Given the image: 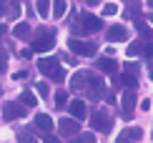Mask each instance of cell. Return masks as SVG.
<instances>
[{"mask_svg": "<svg viewBox=\"0 0 153 143\" xmlns=\"http://www.w3.org/2000/svg\"><path fill=\"white\" fill-rule=\"evenodd\" d=\"M25 115V106L23 103H8V106H5V118H23Z\"/></svg>", "mask_w": 153, "mask_h": 143, "instance_id": "cell-12", "label": "cell"}, {"mask_svg": "<svg viewBox=\"0 0 153 143\" xmlns=\"http://www.w3.org/2000/svg\"><path fill=\"white\" fill-rule=\"evenodd\" d=\"M91 126L95 128V131H100V133H108V131H111V126H113V121H111V115H108V113H103V110H93Z\"/></svg>", "mask_w": 153, "mask_h": 143, "instance_id": "cell-4", "label": "cell"}, {"mask_svg": "<svg viewBox=\"0 0 153 143\" xmlns=\"http://www.w3.org/2000/svg\"><path fill=\"white\" fill-rule=\"evenodd\" d=\"M68 50L75 55H85V58H93L95 55V43L93 40H80V38H73L71 35V40H68Z\"/></svg>", "mask_w": 153, "mask_h": 143, "instance_id": "cell-2", "label": "cell"}, {"mask_svg": "<svg viewBox=\"0 0 153 143\" xmlns=\"http://www.w3.org/2000/svg\"><path fill=\"white\" fill-rule=\"evenodd\" d=\"M78 128H80V121H75V118H60L58 121V131H60V136H65V138L75 136Z\"/></svg>", "mask_w": 153, "mask_h": 143, "instance_id": "cell-5", "label": "cell"}, {"mask_svg": "<svg viewBox=\"0 0 153 143\" xmlns=\"http://www.w3.org/2000/svg\"><path fill=\"white\" fill-rule=\"evenodd\" d=\"M65 10H68V3H65V0H53V18H55V20L65 15Z\"/></svg>", "mask_w": 153, "mask_h": 143, "instance_id": "cell-16", "label": "cell"}, {"mask_svg": "<svg viewBox=\"0 0 153 143\" xmlns=\"http://www.w3.org/2000/svg\"><path fill=\"white\" fill-rule=\"evenodd\" d=\"M103 28V20H100V18H95L93 13H83L80 15V30H100Z\"/></svg>", "mask_w": 153, "mask_h": 143, "instance_id": "cell-6", "label": "cell"}, {"mask_svg": "<svg viewBox=\"0 0 153 143\" xmlns=\"http://www.w3.org/2000/svg\"><path fill=\"white\" fill-rule=\"evenodd\" d=\"M38 70H40L45 78H50V80H63L65 78V70H63V66L55 58H43V60H38Z\"/></svg>", "mask_w": 153, "mask_h": 143, "instance_id": "cell-1", "label": "cell"}, {"mask_svg": "<svg viewBox=\"0 0 153 143\" xmlns=\"http://www.w3.org/2000/svg\"><path fill=\"white\" fill-rule=\"evenodd\" d=\"M85 83H88V73H83V70H80V73L73 75L71 88H73V90H83V88H85Z\"/></svg>", "mask_w": 153, "mask_h": 143, "instance_id": "cell-15", "label": "cell"}, {"mask_svg": "<svg viewBox=\"0 0 153 143\" xmlns=\"http://www.w3.org/2000/svg\"><path fill=\"white\" fill-rule=\"evenodd\" d=\"M133 108H136V90L126 88V93H123V115H126V118H131Z\"/></svg>", "mask_w": 153, "mask_h": 143, "instance_id": "cell-8", "label": "cell"}, {"mask_svg": "<svg viewBox=\"0 0 153 143\" xmlns=\"http://www.w3.org/2000/svg\"><path fill=\"white\" fill-rule=\"evenodd\" d=\"M20 103H23L25 108H33L35 103H38V98H35L33 93H30V90H23V93H20Z\"/></svg>", "mask_w": 153, "mask_h": 143, "instance_id": "cell-20", "label": "cell"}, {"mask_svg": "<svg viewBox=\"0 0 153 143\" xmlns=\"http://www.w3.org/2000/svg\"><path fill=\"white\" fill-rule=\"evenodd\" d=\"M53 45H55V30H43L40 38L30 40V50H33V53H45Z\"/></svg>", "mask_w": 153, "mask_h": 143, "instance_id": "cell-3", "label": "cell"}, {"mask_svg": "<svg viewBox=\"0 0 153 143\" xmlns=\"http://www.w3.org/2000/svg\"><path fill=\"white\" fill-rule=\"evenodd\" d=\"M5 10H8V0H0V18L5 15Z\"/></svg>", "mask_w": 153, "mask_h": 143, "instance_id": "cell-30", "label": "cell"}, {"mask_svg": "<svg viewBox=\"0 0 153 143\" xmlns=\"http://www.w3.org/2000/svg\"><path fill=\"white\" fill-rule=\"evenodd\" d=\"M95 66H98V70H103V73H116L118 63L113 60L111 55H103V58H98V60H95Z\"/></svg>", "mask_w": 153, "mask_h": 143, "instance_id": "cell-11", "label": "cell"}, {"mask_svg": "<svg viewBox=\"0 0 153 143\" xmlns=\"http://www.w3.org/2000/svg\"><path fill=\"white\" fill-rule=\"evenodd\" d=\"M141 136H143L141 128H126V131L118 136V143H136Z\"/></svg>", "mask_w": 153, "mask_h": 143, "instance_id": "cell-10", "label": "cell"}, {"mask_svg": "<svg viewBox=\"0 0 153 143\" xmlns=\"http://www.w3.org/2000/svg\"><path fill=\"white\" fill-rule=\"evenodd\" d=\"M35 126L40 128L43 133H50V131H53V118H50L48 113H38L35 115Z\"/></svg>", "mask_w": 153, "mask_h": 143, "instance_id": "cell-13", "label": "cell"}, {"mask_svg": "<svg viewBox=\"0 0 153 143\" xmlns=\"http://www.w3.org/2000/svg\"><path fill=\"white\" fill-rule=\"evenodd\" d=\"M136 28H138V33H141L143 40H148V38H151V28H148V23H146L143 18H138V20H136Z\"/></svg>", "mask_w": 153, "mask_h": 143, "instance_id": "cell-19", "label": "cell"}, {"mask_svg": "<svg viewBox=\"0 0 153 143\" xmlns=\"http://www.w3.org/2000/svg\"><path fill=\"white\" fill-rule=\"evenodd\" d=\"M55 106H58V108H65L68 106V93H65V90H58V93H55Z\"/></svg>", "mask_w": 153, "mask_h": 143, "instance_id": "cell-23", "label": "cell"}, {"mask_svg": "<svg viewBox=\"0 0 153 143\" xmlns=\"http://www.w3.org/2000/svg\"><path fill=\"white\" fill-rule=\"evenodd\" d=\"M71 143H95V136L93 133H75V136H71Z\"/></svg>", "mask_w": 153, "mask_h": 143, "instance_id": "cell-17", "label": "cell"}, {"mask_svg": "<svg viewBox=\"0 0 153 143\" xmlns=\"http://www.w3.org/2000/svg\"><path fill=\"white\" fill-rule=\"evenodd\" d=\"M126 73H131V75H138V63H126Z\"/></svg>", "mask_w": 153, "mask_h": 143, "instance_id": "cell-28", "label": "cell"}, {"mask_svg": "<svg viewBox=\"0 0 153 143\" xmlns=\"http://www.w3.org/2000/svg\"><path fill=\"white\" fill-rule=\"evenodd\" d=\"M13 35L15 38H28L30 35V25L28 23H18L15 28H13Z\"/></svg>", "mask_w": 153, "mask_h": 143, "instance_id": "cell-18", "label": "cell"}, {"mask_svg": "<svg viewBox=\"0 0 153 143\" xmlns=\"http://www.w3.org/2000/svg\"><path fill=\"white\" fill-rule=\"evenodd\" d=\"M141 110H151V101H141Z\"/></svg>", "mask_w": 153, "mask_h": 143, "instance_id": "cell-32", "label": "cell"}, {"mask_svg": "<svg viewBox=\"0 0 153 143\" xmlns=\"http://www.w3.org/2000/svg\"><path fill=\"white\" fill-rule=\"evenodd\" d=\"M0 93H3V88H0Z\"/></svg>", "mask_w": 153, "mask_h": 143, "instance_id": "cell-36", "label": "cell"}, {"mask_svg": "<svg viewBox=\"0 0 153 143\" xmlns=\"http://www.w3.org/2000/svg\"><path fill=\"white\" fill-rule=\"evenodd\" d=\"M128 38V30L123 28V25H113V28H108V40H126Z\"/></svg>", "mask_w": 153, "mask_h": 143, "instance_id": "cell-14", "label": "cell"}, {"mask_svg": "<svg viewBox=\"0 0 153 143\" xmlns=\"http://www.w3.org/2000/svg\"><path fill=\"white\" fill-rule=\"evenodd\" d=\"M48 13H50V3H48V0H38V15L48 18Z\"/></svg>", "mask_w": 153, "mask_h": 143, "instance_id": "cell-22", "label": "cell"}, {"mask_svg": "<svg viewBox=\"0 0 153 143\" xmlns=\"http://www.w3.org/2000/svg\"><path fill=\"white\" fill-rule=\"evenodd\" d=\"M141 53H143V58H151V55H153V45H151V43H148V45H143Z\"/></svg>", "mask_w": 153, "mask_h": 143, "instance_id": "cell-29", "label": "cell"}, {"mask_svg": "<svg viewBox=\"0 0 153 143\" xmlns=\"http://www.w3.org/2000/svg\"><path fill=\"white\" fill-rule=\"evenodd\" d=\"M5 13H8L10 18H18V15H20V5H18V3H10V8L5 10Z\"/></svg>", "mask_w": 153, "mask_h": 143, "instance_id": "cell-26", "label": "cell"}, {"mask_svg": "<svg viewBox=\"0 0 153 143\" xmlns=\"http://www.w3.org/2000/svg\"><path fill=\"white\" fill-rule=\"evenodd\" d=\"M118 13V5L116 3H105L103 5V15H116Z\"/></svg>", "mask_w": 153, "mask_h": 143, "instance_id": "cell-25", "label": "cell"}, {"mask_svg": "<svg viewBox=\"0 0 153 143\" xmlns=\"http://www.w3.org/2000/svg\"><path fill=\"white\" fill-rule=\"evenodd\" d=\"M68 110H71V118H75V121H83L88 115L85 103H83V101H71V103H68Z\"/></svg>", "mask_w": 153, "mask_h": 143, "instance_id": "cell-9", "label": "cell"}, {"mask_svg": "<svg viewBox=\"0 0 153 143\" xmlns=\"http://www.w3.org/2000/svg\"><path fill=\"white\" fill-rule=\"evenodd\" d=\"M20 143H35V141H30V138H28V133L23 131V133H20Z\"/></svg>", "mask_w": 153, "mask_h": 143, "instance_id": "cell-31", "label": "cell"}, {"mask_svg": "<svg viewBox=\"0 0 153 143\" xmlns=\"http://www.w3.org/2000/svg\"><path fill=\"white\" fill-rule=\"evenodd\" d=\"M45 143H60L58 138H53V136H48V138H45Z\"/></svg>", "mask_w": 153, "mask_h": 143, "instance_id": "cell-33", "label": "cell"}, {"mask_svg": "<svg viewBox=\"0 0 153 143\" xmlns=\"http://www.w3.org/2000/svg\"><path fill=\"white\" fill-rule=\"evenodd\" d=\"M88 80H91V83H85V86H88V93L93 95V101H98L100 95L105 93V86H103V80H100L98 75H91V73H88Z\"/></svg>", "mask_w": 153, "mask_h": 143, "instance_id": "cell-7", "label": "cell"}, {"mask_svg": "<svg viewBox=\"0 0 153 143\" xmlns=\"http://www.w3.org/2000/svg\"><path fill=\"white\" fill-rule=\"evenodd\" d=\"M141 50H143V43H138V40H136V43H131L128 48H126V53L133 58V55H138V53H141Z\"/></svg>", "mask_w": 153, "mask_h": 143, "instance_id": "cell-24", "label": "cell"}, {"mask_svg": "<svg viewBox=\"0 0 153 143\" xmlns=\"http://www.w3.org/2000/svg\"><path fill=\"white\" fill-rule=\"evenodd\" d=\"M116 80H120L126 88H133L136 90V86H138V80H136V75H131V73H126V75H120V78H116Z\"/></svg>", "mask_w": 153, "mask_h": 143, "instance_id": "cell-21", "label": "cell"}, {"mask_svg": "<svg viewBox=\"0 0 153 143\" xmlns=\"http://www.w3.org/2000/svg\"><path fill=\"white\" fill-rule=\"evenodd\" d=\"M0 73H5V60L0 58Z\"/></svg>", "mask_w": 153, "mask_h": 143, "instance_id": "cell-35", "label": "cell"}, {"mask_svg": "<svg viewBox=\"0 0 153 143\" xmlns=\"http://www.w3.org/2000/svg\"><path fill=\"white\" fill-rule=\"evenodd\" d=\"M5 33H8V28H5V25H3V23H0V38H3Z\"/></svg>", "mask_w": 153, "mask_h": 143, "instance_id": "cell-34", "label": "cell"}, {"mask_svg": "<svg viewBox=\"0 0 153 143\" xmlns=\"http://www.w3.org/2000/svg\"><path fill=\"white\" fill-rule=\"evenodd\" d=\"M38 93H40L43 98H48V93H50V88H48V83H38Z\"/></svg>", "mask_w": 153, "mask_h": 143, "instance_id": "cell-27", "label": "cell"}]
</instances>
